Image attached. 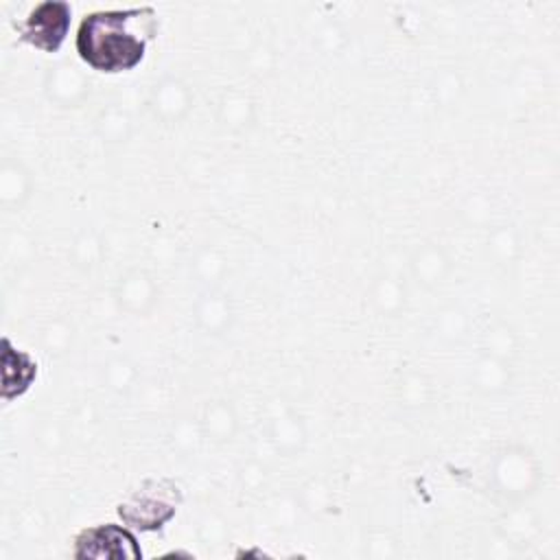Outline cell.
I'll return each instance as SVG.
<instances>
[{
    "mask_svg": "<svg viewBox=\"0 0 560 560\" xmlns=\"http://www.w3.org/2000/svg\"><path fill=\"white\" fill-rule=\"evenodd\" d=\"M74 558L120 560V558H142V551L133 534H129L125 527L105 523V525L88 527L77 534Z\"/></svg>",
    "mask_w": 560,
    "mask_h": 560,
    "instance_id": "cell-4",
    "label": "cell"
},
{
    "mask_svg": "<svg viewBox=\"0 0 560 560\" xmlns=\"http://www.w3.org/2000/svg\"><path fill=\"white\" fill-rule=\"evenodd\" d=\"M179 503L182 490L173 479H147L118 505V514L140 532H155L175 516Z\"/></svg>",
    "mask_w": 560,
    "mask_h": 560,
    "instance_id": "cell-2",
    "label": "cell"
},
{
    "mask_svg": "<svg viewBox=\"0 0 560 560\" xmlns=\"http://www.w3.org/2000/svg\"><path fill=\"white\" fill-rule=\"evenodd\" d=\"M155 33L158 11L153 7L96 11L85 15L77 31V52L98 72H125L144 59Z\"/></svg>",
    "mask_w": 560,
    "mask_h": 560,
    "instance_id": "cell-1",
    "label": "cell"
},
{
    "mask_svg": "<svg viewBox=\"0 0 560 560\" xmlns=\"http://www.w3.org/2000/svg\"><path fill=\"white\" fill-rule=\"evenodd\" d=\"M72 9L63 0H46L31 9V13L13 22V28L18 31L20 39L44 50V52H57L68 35L70 28Z\"/></svg>",
    "mask_w": 560,
    "mask_h": 560,
    "instance_id": "cell-3",
    "label": "cell"
}]
</instances>
